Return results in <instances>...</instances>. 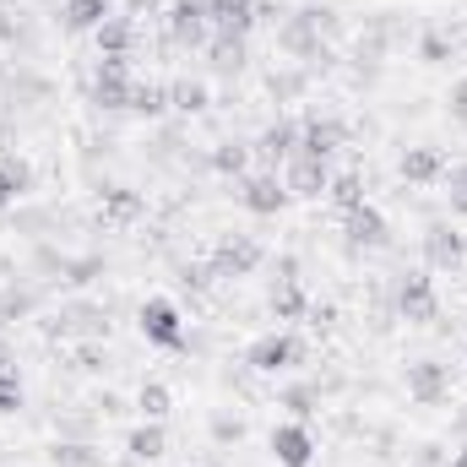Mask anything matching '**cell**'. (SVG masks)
<instances>
[{"mask_svg":"<svg viewBox=\"0 0 467 467\" xmlns=\"http://www.w3.org/2000/svg\"><path fill=\"white\" fill-rule=\"evenodd\" d=\"M207 430H213L218 446H239V441H244V419H239V413H213Z\"/></svg>","mask_w":467,"mask_h":467,"instance_id":"40","label":"cell"},{"mask_svg":"<svg viewBox=\"0 0 467 467\" xmlns=\"http://www.w3.org/2000/svg\"><path fill=\"white\" fill-rule=\"evenodd\" d=\"M277 49L288 55V60H299V66H310L321 49H332L321 33H316V22L305 16V11H288L283 22H277Z\"/></svg>","mask_w":467,"mask_h":467,"instance_id":"9","label":"cell"},{"mask_svg":"<svg viewBox=\"0 0 467 467\" xmlns=\"http://www.w3.org/2000/svg\"><path fill=\"white\" fill-rule=\"evenodd\" d=\"M266 261V250H261V239H250V234H223L218 244H213V272L218 277H250L255 266Z\"/></svg>","mask_w":467,"mask_h":467,"instance_id":"7","label":"cell"},{"mask_svg":"<svg viewBox=\"0 0 467 467\" xmlns=\"http://www.w3.org/2000/svg\"><path fill=\"white\" fill-rule=\"evenodd\" d=\"M441 180H446V202H451V213L467 218V158H462V163H446V174H441Z\"/></svg>","mask_w":467,"mask_h":467,"instance_id":"38","label":"cell"},{"mask_svg":"<svg viewBox=\"0 0 467 467\" xmlns=\"http://www.w3.org/2000/svg\"><path fill=\"white\" fill-rule=\"evenodd\" d=\"M446 467H467V446H462V451H451V457H446Z\"/></svg>","mask_w":467,"mask_h":467,"instance_id":"49","label":"cell"},{"mask_svg":"<svg viewBox=\"0 0 467 467\" xmlns=\"http://www.w3.org/2000/svg\"><path fill=\"white\" fill-rule=\"evenodd\" d=\"M169 408H174L169 386H163V380H141V391H136V413H141V419H152V424H163V419H169Z\"/></svg>","mask_w":467,"mask_h":467,"instance_id":"33","label":"cell"},{"mask_svg":"<svg viewBox=\"0 0 467 467\" xmlns=\"http://www.w3.org/2000/svg\"><path fill=\"white\" fill-rule=\"evenodd\" d=\"M22 408V380H16V369H5L0 375V413H16Z\"/></svg>","mask_w":467,"mask_h":467,"instance_id":"42","label":"cell"},{"mask_svg":"<svg viewBox=\"0 0 467 467\" xmlns=\"http://www.w3.org/2000/svg\"><path fill=\"white\" fill-rule=\"evenodd\" d=\"M277 283H299V255H277Z\"/></svg>","mask_w":467,"mask_h":467,"instance_id":"47","label":"cell"},{"mask_svg":"<svg viewBox=\"0 0 467 467\" xmlns=\"http://www.w3.org/2000/svg\"><path fill=\"white\" fill-rule=\"evenodd\" d=\"M288 202H294V196L283 191V174H272V169H266V174H244V180H239V207H244V213H255V218H277Z\"/></svg>","mask_w":467,"mask_h":467,"instance_id":"11","label":"cell"},{"mask_svg":"<svg viewBox=\"0 0 467 467\" xmlns=\"http://www.w3.org/2000/svg\"><path fill=\"white\" fill-rule=\"evenodd\" d=\"M283 16H288V5H283V0H255V22H272V27H277Z\"/></svg>","mask_w":467,"mask_h":467,"instance_id":"45","label":"cell"},{"mask_svg":"<svg viewBox=\"0 0 467 467\" xmlns=\"http://www.w3.org/2000/svg\"><path fill=\"white\" fill-rule=\"evenodd\" d=\"M327 202H332L337 213L364 207V174H332V185H327Z\"/></svg>","mask_w":467,"mask_h":467,"instance_id":"35","label":"cell"},{"mask_svg":"<svg viewBox=\"0 0 467 467\" xmlns=\"http://www.w3.org/2000/svg\"><path fill=\"white\" fill-rule=\"evenodd\" d=\"M0 88H5V66H0Z\"/></svg>","mask_w":467,"mask_h":467,"instance_id":"51","label":"cell"},{"mask_svg":"<svg viewBox=\"0 0 467 467\" xmlns=\"http://www.w3.org/2000/svg\"><path fill=\"white\" fill-rule=\"evenodd\" d=\"M446 446H419V457H413V467H446Z\"/></svg>","mask_w":467,"mask_h":467,"instance_id":"46","label":"cell"},{"mask_svg":"<svg viewBox=\"0 0 467 467\" xmlns=\"http://www.w3.org/2000/svg\"><path fill=\"white\" fill-rule=\"evenodd\" d=\"M213 277H218L213 266H196V261H191V266H180V283H185V288H196V294H202V288H207Z\"/></svg>","mask_w":467,"mask_h":467,"instance_id":"44","label":"cell"},{"mask_svg":"<svg viewBox=\"0 0 467 467\" xmlns=\"http://www.w3.org/2000/svg\"><path fill=\"white\" fill-rule=\"evenodd\" d=\"M250 152H255V158H261V163L277 174V169H283V163L299 152V119L277 115L272 125H266V130H261V136H255V141H250Z\"/></svg>","mask_w":467,"mask_h":467,"instance_id":"13","label":"cell"},{"mask_svg":"<svg viewBox=\"0 0 467 467\" xmlns=\"http://www.w3.org/2000/svg\"><path fill=\"white\" fill-rule=\"evenodd\" d=\"M327 185H332V169H327L321 158L294 152V158L283 163V191H288L294 202H321V196H327Z\"/></svg>","mask_w":467,"mask_h":467,"instance_id":"10","label":"cell"},{"mask_svg":"<svg viewBox=\"0 0 467 467\" xmlns=\"http://www.w3.org/2000/svg\"><path fill=\"white\" fill-rule=\"evenodd\" d=\"M99 277H104V255H66V266H60V283H71V288H88Z\"/></svg>","mask_w":467,"mask_h":467,"instance_id":"36","label":"cell"},{"mask_svg":"<svg viewBox=\"0 0 467 467\" xmlns=\"http://www.w3.org/2000/svg\"><path fill=\"white\" fill-rule=\"evenodd\" d=\"M266 93H272V104H299L310 93V71L305 66H272L266 71Z\"/></svg>","mask_w":467,"mask_h":467,"instance_id":"25","label":"cell"},{"mask_svg":"<svg viewBox=\"0 0 467 467\" xmlns=\"http://www.w3.org/2000/svg\"><path fill=\"white\" fill-rule=\"evenodd\" d=\"M266 305H272V321H305L310 316V299H305L299 283H272Z\"/></svg>","mask_w":467,"mask_h":467,"instance_id":"28","label":"cell"},{"mask_svg":"<svg viewBox=\"0 0 467 467\" xmlns=\"http://www.w3.org/2000/svg\"><path fill=\"white\" fill-rule=\"evenodd\" d=\"M413 55H419L424 66H446V60L457 55V38H451L446 27H424V33H419V44H413Z\"/></svg>","mask_w":467,"mask_h":467,"instance_id":"31","label":"cell"},{"mask_svg":"<svg viewBox=\"0 0 467 467\" xmlns=\"http://www.w3.org/2000/svg\"><path fill=\"white\" fill-rule=\"evenodd\" d=\"M446 115L457 119V125H467V77L451 82V93H446Z\"/></svg>","mask_w":467,"mask_h":467,"instance_id":"43","label":"cell"},{"mask_svg":"<svg viewBox=\"0 0 467 467\" xmlns=\"http://www.w3.org/2000/svg\"><path fill=\"white\" fill-rule=\"evenodd\" d=\"M104 16H115L109 0H60V27L66 33H99Z\"/></svg>","mask_w":467,"mask_h":467,"instance_id":"22","label":"cell"},{"mask_svg":"<svg viewBox=\"0 0 467 467\" xmlns=\"http://www.w3.org/2000/svg\"><path fill=\"white\" fill-rule=\"evenodd\" d=\"M299 11H305V16L316 22V33H321L327 44H332V38L343 33V11H337V5H327V0H310V5H299Z\"/></svg>","mask_w":467,"mask_h":467,"instance_id":"37","label":"cell"},{"mask_svg":"<svg viewBox=\"0 0 467 467\" xmlns=\"http://www.w3.org/2000/svg\"><path fill=\"white\" fill-rule=\"evenodd\" d=\"M93 408H99V413L109 419V413H119V408H125V402H119L115 391H99V402H93Z\"/></svg>","mask_w":467,"mask_h":467,"instance_id":"48","label":"cell"},{"mask_svg":"<svg viewBox=\"0 0 467 467\" xmlns=\"http://www.w3.org/2000/svg\"><path fill=\"white\" fill-rule=\"evenodd\" d=\"M33 191V163L16 152H0V207H16Z\"/></svg>","mask_w":467,"mask_h":467,"instance_id":"23","label":"cell"},{"mask_svg":"<svg viewBox=\"0 0 467 467\" xmlns=\"http://www.w3.org/2000/svg\"><path fill=\"white\" fill-rule=\"evenodd\" d=\"M397 316H402V321H419V327L441 316V299H435V277H430V266H413V272L397 277Z\"/></svg>","mask_w":467,"mask_h":467,"instance_id":"4","label":"cell"},{"mask_svg":"<svg viewBox=\"0 0 467 467\" xmlns=\"http://www.w3.org/2000/svg\"><path fill=\"white\" fill-rule=\"evenodd\" d=\"M419 244H424V266L430 272H457L467 261V234L457 223H430L419 234Z\"/></svg>","mask_w":467,"mask_h":467,"instance_id":"8","label":"cell"},{"mask_svg":"<svg viewBox=\"0 0 467 467\" xmlns=\"http://www.w3.org/2000/svg\"><path fill=\"white\" fill-rule=\"evenodd\" d=\"M130 115H141V119L169 115V82H136L130 88Z\"/></svg>","mask_w":467,"mask_h":467,"instance_id":"29","label":"cell"},{"mask_svg":"<svg viewBox=\"0 0 467 467\" xmlns=\"http://www.w3.org/2000/svg\"><path fill=\"white\" fill-rule=\"evenodd\" d=\"M0 348H5V327H0Z\"/></svg>","mask_w":467,"mask_h":467,"instance_id":"52","label":"cell"},{"mask_svg":"<svg viewBox=\"0 0 467 467\" xmlns=\"http://www.w3.org/2000/svg\"><path fill=\"white\" fill-rule=\"evenodd\" d=\"M136 327H141V337H147L152 348L185 353V321H180V310H174L169 299H147L141 316H136Z\"/></svg>","mask_w":467,"mask_h":467,"instance_id":"6","label":"cell"},{"mask_svg":"<svg viewBox=\"0 0 467 467\" xmlns=\"http://www.w3.org/2000/svg\"><path fill=\"white\" fill-rule=\"evenodd\" d=\"M283 408H288L294 419H310V413L321 408V391H316V386H288V391H283Z\"/></svg>","mask_w":467,"mask_h":467,"instance_id":"39","label":"cell"},{"mask_svg":"<svg viewBox=\"0 0 467 467\" xmlns=\"http://www.w3.org/2000/svg\"><path fill=\"white\" fill-rule=\"evenodd\" d=\"M397 174H402L408 185H435V180L446 174V152H441V147H430V141H419V147H402V158H397Z\"/></svg>","mask_w":467,"mask_h":467,"instance_id":"17","label":"cell"},{"mask_svg":"<svg viewBox=\"0 0 467 467\" xmlns=\"http://www.w3.org/2000/svg\"><path fill=\"white\" fill-rule=\"evenodd\" d=\"M44 305V288L38 283H0V327H11V321H27L33 310Z\"/></svg>","mask_w":467,"mask_h":467,"instance_id":"18","label":"cell"},{"mask_svg":"<svg viewBox=\"0 0 467 467\" xmlns=\"http://www.w3.org/2000/svg\"><path fill=\"white\" fill-rule=\"evenodd\" d=\"M163 451H169V430L152 424V419H141V424L130 430V441H125V457H130V462H158Z\"/></svg>","mask_w":467,"mask_h":467,"instance_id":"26","label":"cell"},{"mask_svg":"<svg viewBox=\"0 0 467 467\" xmlns=\"http://www.w3.org/2000/svg\"><path fill=\"white\" fill-rule=\"evenodd\" d=\"M104 364H109V353L99 348V343H82V348L71 353V369L77 375H104Z\"/></svg>","mask_w":467,"mask_h":467,"instance_id":"41","label":"cell"},{"mask_svg":"<svg viewBox=\"0 0 467 467\" xmlns=\"http://www.w3.org/2000/svg\"><path fill=\"white\" fill-rule=\"evenodd\" d=\"M250 158H255V152H250V141H218L207 163H213L218 174H229V180H244V174H250Z\"/></svg>","mask_w":467,"mask_h":467,"instance_id":"30","label":"cell"},{"mask_svg":"<svg viewBox=\"0 0 467 467\" xmlns=\"http://www.w3.org/2000/svg\"><path fill=\"white\" fill-rule=\"evenodd\" d=\"M0 44H11V49H33V44H38L33 22H27L16 5H0Z\"/></svg>","mask_w":467,"mask_h":467,"instance_id":"34","label":"cell"},{"mask_svg":"<svg viewBox=\"0 0 467 467\" xmlns=\"http://www.w3.org/2000/svg\"><path fill=\"white\" fill-rule=\"evenodd\" d=\"M446 391H451V375H446L441 358H413V364H408V397H413V402L435 408V402H446Z\"/></svg>","mask_w":467,"mask_h":467,"instance_id":"16","label":"cell"},{"mask_svg":"<svg viewBox=\"0 0 467 467\" xmlns=\"http://www.w3.org/2000/svg\"><path fill=\"white\" fill-rule=\"evenodd\" d=\"M49 462L55 467H104V451L88 446V441H55L49 446Z\"/></svg>","mask_w":467,"mask_h":467,"instance_id":"32","label":"cell"},{"mask_svg":"<svg viewBox=\"0 0 467 467\" xmlns=\"http://www.w3.org/2000/svg\"><path fill=\"white\" fill-rule=\"evenodd\" d=\"M244 60H250V49H244L239 33H213V44H207V66H213L218 77H239Z\"/></svg>","mask_w":467,"mask_h":467,"instance_id":"24","label":"cell"},{"mask_svg":"<svg viewBox=\"0 0 467 467\" xmlns=\"http://www.w3.org/2000/svg\"><path fill=\"white\" fill-rule=\"evenodd\" d=\"M93 44H99V55H130V49H136V16H130V11L104 16L99 33H93Z\"/></svg>","mask_w":467,"mask_h":467,"instance_id":"21","label":"cell"},{"mask_svg":"<svg viewBox=\"0 0 467 467\" xmlns=\"http://www.w3.org/2000/svg\"><path fill=\"white\" fill-rule=\"evenodd\" d=\"M141 5H152V0H125V11H130V16H136V11H141Z\"/></svg>","mask_w":467,"mask_h":467,"instance_id":"50","label":"cell"},{"mask_svg":"<svg viewBox=\"0 0 467 467\" xmlns=\"http://www.w3.org/2000/svg\"><path fill=\"white\" fill-rule=\"evenodd\" d=\"M130 60L125 55H99V71H93V88H88V99L99 104V109H109V115H119V109H130Z\"/></svg>","mask_w":467,"mask_h":467,"instance_id":"2","label":"cell"},{"mask_svg":"<svg viewBox=\"0 0 467 467\" xmlns=\"http://www.w3.org/2000/svg\"><path fill=\"white\" fill-rule=\"evenodd\" d=\"M299 358H305V343H299L294 332H283V327H277V332H261V337L244 348V364H250L255 375H283V369H294Z\"/></svg>","mask_w":467,"mask_h":467,"instance_id":"3","label":"cell"},{"mask_svg":"<svg viewBox=\"0 0 467 467\" xmlns=\"http://www.w3.org/2000/svg\"><path fill=\"white\" fill-rule=\"evenodd\" d=\"M343 141H348V125H343V119H332V115L299 119V152H305V158H321V163H327Z\"/></svg>","mask_w":467,"mask_h":467,"instance_id":"15","label":"cell"},{"mask_svg":"<svg viewBox=\"0 0 467 467\" xmlns=\"http://www.w3.org/2000/svg\"><path fill=\"white\" fill-rule=\"evenodd\" d=\"M272 457H277V467H310L316 462V435H310V424H305V419L277 424V430H272Z\"/></svg>","mask_w":467,"mask_h":467,"instance_id":"14","label":"cell"},{"mask_svg":"<svg viewBox=\"0 0 467 467\" xmlns=\"http://www.w3.org/2000/svg\"><path fill=\"white\" fill-rule=\"evenodd\" d=\"M44 332L49 337H60V343H104L109 337V310L104 305H93V299H71V305H60L55 310V321H44Z\"/></svg>","mask_w":467,"mask_h":467,"instance_id":"1","label":"cell"},{"mask_svg":"<svg viewBox=\"0 0 467 467\" xmlns=\"http://www.w3.org/2000/svg\"><path fill=\"white\" fill-rule=\"evenodd\" d=\"M207 22H213V33H239V38H250V27H255V0H213V5H207Z\"/></svg>","mask_w":467,"mask_h":467,"instance_id":"20","label":"cell"},{"mask_svg":"<svg viewBox=\"0 0 467 467\" xmlns=\"http://www.w3.org/2000/svg\"><path fill=\"white\" fill-rule=\"evenodd\" d=\"M141 191H130V185H104L99 191V213H104V223H115V229H125V223H136L141 218Z\"/></svg>","mask_w":467,"mask_h":467,"instance_id":"19","label":"cell"},{"mask_svg":"<svg viewBox=\"0 0 467 467\" xmlns=\"http://www.w3.org/2000/svg\"><path fill=\"white\" fill-rule=\"evenodd\" d=\"M207 104H213V93H207L202 77H180V82H169V109H180V115H207Z\"/></svg>","mask_w":467,"mask_h":467,"instance_id":"27","label":"cell"},{"mask_svg":"<svg viewBox=\"0 0 467 467\" xmlns=\"http://www.w3.org/2000/svg\"><path fill=\"white\" fill-rule=\"evenodd\" d=\"M207 5L213 0H174L169 5V44L174 49H207L213 44V22H207Z\"/></svg>","mask_w":467,"mask_h":467,"instance_id":"5","label":"cell"},{"mask_svg":"<svg viewBox=\"0 0 467 467\" xmlns=\"http://www.w3.org/2000/svg\"><path fill=\"white\" fill-rule=\"evenodd\" d=\"M343 234H348V255H358V250H386L391 244V223H386V213L380 207H353V213H343Z\"/></svg>","mask_w":467,"mask_h":467,"instance_id":"12","label":"cell"}]
</instances>
